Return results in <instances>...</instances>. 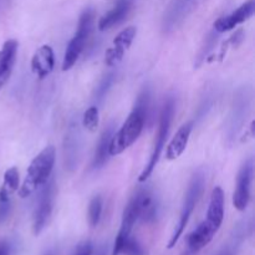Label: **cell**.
Listing matches in <instances>:
<instances>
[{"instance_id":"3957f363","label":"cell","mask_w":255,"mask_h":255,"mask_svg":"<svg viewBox=\"0 0 255 255\" xmlns=\"http://www.w3.org/2000/svg\"><path fill=\"white\" fill-rule=\"evenodd\" d=\"M173 115H174V100L168 99L166 102H164L163 107H162L161 116H159L158 132H157L156 141H154V146H153V149H152L149 161L138 177V182H141V183L142 182H146L147 179L149 178V176L153 173L154 168H156L157 163H158L159 157H161L162 151H163V147L164 144H166L167 137H168Z\"/></svg>"},{"instance_id":"6da1fadb","label":"cell","mask_w":255,"mask_h":255,"mask_svg":"<svg viewBox=\"0 0 255 255\" xmlns=\"http://www.w3.org/2000/svg\"><path fill=\"white\" fill-rule=\"evenodd\" d=\"M55 157H56L55 147L47 146L32 159L27 168L26 177L19 189V196L21 198L31 196L37 188L49 182L55 164Z\"/></svg>"},{"instance_id":"e0dca14e","label":"cell","mask_w":255,"mask_h":255,"mask_svg":"<svg viewBox=\"0 0 255 255\" xmlns=\"http://www.w3.org/2000/svg\"><path fill=\"white\" fill-rule=\"evenodd\" d=\"M19 171L16 167H10L4 173V182L0 188V201H10V196L19 188Z\"/></svg>"},{"instance_id":"ac0fdd59","label":"cell","mask_w":255,"mask_h":255,"mask_svg":"<svg viewBox=\"0 0 255 255\" xmlns=\"http://www.w3.org/2000/svg\"><path fill=\"white\" fill-rule=\"evenodd\" d=\"M144 255L143 248L141 244L137 242V239L132 238L131 236L126 238L125 241L120 242V243L114 244V249H112L111 255Z\"/></svg>"},{"instance_id":"5b68a950","label":"cell","mask_w":255,"mask_h":255,"mask_svg":"<svg viewBox=\"0 0 255 255\" xmlns=\"http://www.w3.org/2000/svg\"><path fill=\"white\" fill-rule=\"evenodd\" d=\"M144 122H146V119L141 114L132 110V112L127 117L125 124L122 125L120 131L117 133L112 134L109 147L110 156L121 154L129 146H132L138 139V137L141 136Z\"/></svg>"},{"instance_id":"9c48e42d","label":"cell","mask_w":255,"mask_h":255,"mask_svg":"<svg viewBox=\"0 0 255 255\" xmlns=\"http://www.w3.org/2000/svg\"><path fill=\"white\" fill-rule=\"evenodd\" d=\"M137 29L134 26H128L126 29L122 30L114 40V44L106 51V57H105V62L109 66H116L122 59L126 52V50L131 46L132 41L136 37Z\"/></svg>"},{"instance_id":"7402d4cb","label":"cell","mask_w":255,"mask_h":255,"mask_svg":"<svg viewBox=\"0 0 255 255\" xmlns=\"http://www.w3.org/2000/svg\"><path fill=\"white\" fill-rule=\"evenodd\" d=\"M114 81H115L114 74H109L104 80H102L101 84H100V86L97 87V90H96V99L97 100L104 99V96L107 94V91H109V89L111 87V85L114 84Z\"/></svg>"},{"instance_id":"44dd1931","label":"cell","mask_w":255,"mask_h":255,"mask_svg":"<svg viewBox=\"0 0 255 255\" xmlns=\"http://www.w3.org/2000/svg\"><path fill=\"white\" fill-rule=\"evenodd\" d=\"M99 109L96 106H91L86 110V112L84 114V119H82V125L87 131H96L97 127H99Z\"/></svg>"},{"instance_id":"cb8c5ba5","label":"cell","mask_w":255,"mask_h":255,"mask_svg":"<svg viewBox=\"0 0 255 255\" xmlns=\"http://www.w3.org/2000/svg\"><path fill=\"white\" fill-rule=\"evenodd\" d=\"M74 255H94V247H92L91 242L86 241L80 243L76 247Z\"/></svg>"},{"instance_id":"ffe728a7","label":"cell","mask_w":255,"mask_h":255,"mask_svg":"<svg viewBox=\"0 0 255 255\" xmlns=\"http://www.w3.org/2000/svg\"><path fill=\"white\" fill-rule=\"evenodd\" d=\"M149 104H151V91H149L148 87H144V89L139 92L138 97H137L133 111H137L138 114H141L144 119H147Z\"/></svg>"},{"instance_id":"9a60e30c","label":"cell","mask_w":255,"mask_h":255,"mask_svg":"<svg viewBox=\"0 0 255 255\" xmlns=\"http://www.w3.org/2000/svg\"><path fill=\"white\" fill-rule=\"evenodd\" d=\"M131 0H119L116 5L99 20L100 31H106V30L114 27L115 25H119L120 22L124 21L128 12L131 11Z\"/></svg>"},{"instance_id":"30bf717a","label":"cell","mask_w":255,"mask_h":255,"mask_svg":"<svg viewBox=\"0 0 255 255\" xmlns=\"http://www.w3.org/2000/svg\"><path fill=\"white\" fill-rule=\"evenodd\" d=\"M134 202L138 209V219L144 223H151L156 221L158 216V201L149 188H139L133 196Z\"/></svg>"},{"instance_id":"8fae6325","label":"cell","mask_w":255,"mask_h":255,"mask_svg":"<svg viewBox=\"0 0 255 255\" xmlns=\"http://www.w3.org/2000/svg\"><path fill=\"white\" fill-rule=\"evenodd\" d=\"M17 47H19V42L14 39H9L2 44L0 49V91L11 76L15 61H16Z\"/></svg>"},{"instance_id":"d4e9b609","label":"cell","mask_w":255,"mask_h":255,"mask_svg":"<svg viewBox=\"0 0 255 255\" xmlns=\"http://www.w3.org/2000/svg\"><path fill=\"white\" fill-rule=\"evenodd\" d=\"M10 201H0V223L5 221L9 216Z\"/></svg>"},{"instance_id":"ba28073f","label":"cell","mask_w":255,"mask_h":255,"mask_svg":"<svg viewBox=\"0 0 255 255\" xmlns=\"http://www.w3.org/2000/svg\"><path fill=\"white\" fill-rule=\"evenodd\" d=\"M254 11L255 1L254 0H248L243 5H241L238 9L234 10L232 14L226 15V16H222L218 20H216L213 24L214 30L217 32H227L229 30H233L234 27H237L238 25L243 24L247 20L251 19L253 16Z\"/></svg>"},{"instance_id":"f546056e","label":"cell","mask_w":255,"mask_h":255,"mask_svg":"<svg viewBox=\"0 0 255 255\" xmlns=\"http://www.w3.org/2000/svg\"><path fill=\"white\" fill-rule=\"evenodd\" d=\"M49 255H50V254H49Z\"/></svg>"},{"instance_id":"484cf974","label":"cell","mask_w":255,"mask_h":255,"mask_svg":"<svg viewBox=\"0 0 255 255\" xmlns=\"http://www.w3.org/2000/svg\"><path fill=\"white\" fill-rule=\"evenodd\" d=\"M10 254V247L9 244L5 242H0V255H9Z\"/></svg>"},{"instance_id":"52a82bcc","label":"cell","mask_w":255,"mask_h":255,"mask_svg":"<svg viewBox=\"0 0 255 255\" xmlns=\"http://www.w3.org/2000/svg\"><path fill=\"white\" fill-rule=\"evenodd\" d=\"M253 179V161L248 159L239 169L236 191L233 194V206L238 211H246L251 201V187Z\"/></svg>"},{"instance_id":"4fadbf2b","label":"cell","mask_w":255,"mask_h":255,"mask_svg":"<svg viewBox=\"0 0 255 255\" xmlns=\"http://www.w3.org/2000/svg\"><path fill=\"white\" fill-rule=\"evenodd\" d=\"M224 219V192L221 187H216L212 191L211 202H209L207 219L203 221L209 228L218 232Z\"/></svg>"},{"instance_id":"5bb4252c","label":"cell","mask_w":255,"mask_h":255,"mask_svg":"<svg viewBox=\"0 0 255 255\" xmlns=\"http://www.w3.org/2000/svg\"><path fill=\"white\" fill-rule=\"evenodd\" d=\"M192 129H193V122L192 121L187 122V124L182 125L179 127L178 131L176 132V134H174L166 149V158L168 161H174L186 151Z\"/></svg>"},{"instance_id":"2e32d148","label":"cell","mask_w":255,"mask_h":255,"mask_svg":"<svg viewBox=\"0 0 255 255\" xmlns=\"http://www.w3.org/2000/svg\"><path fill=\"white\" fill-rule=\"evenodd\" d=\"M112 134H114V126L110 125V126H107L106 128H105V131L102 132L101 134V138H100L99 141V146H97L96 152H95L94 161H92V168H101L102 166H105L107 159H109V147Z\"/></svg>"},{"instance_id":"603a6c76","label":"cell","mask_w":255,"mask_h":255,"mask_svg":"<svg viewBox=\"0 0 255 255\" xmlns=\"http://www.w3.org/2000/svg\"><path fill=\"white\" fill-rule=\"evenodd\" d=\"M194 0H178L177 4L174 5V7H172L171 10V16L168 17V24H174V19L176 16H178L179 14H183L186 6H188L189 4H192Z\"/></svg>"},{"instance_id":"f1b7e54d","label":"cell","mask_w":255,"mask_h":255,"mask_svg":"<svg viewBox=\"0 0 255 255\" xmlns=\"http://www.w3.org/2000/svg\"><path fill=\"white\" fill-rule=\"evenodd\" d=\"M0 1H1V0H0Z\"/></svg>"},{"instance_id":"8992f818","label":"cell","mask_w":255,"mask_h":255,"mask_svg":"<svg viewBox=\"0 0 255 255\" xmlns=\"http://www.w3.org/2000/svg\"><path fill=\"white\" fill-rule=\"evenodd\" d=\"M49 183L46 182L44 184V189L40 194L39 202L34 212L32 232L35 236H39L41 233L51 216L52 204H54V181L52 179H49Z\"/></svg>"},{"instance_id":"83f0119b","label":"cell","mask_w":255,"mask_h":255,"mask_svg":"<svg viewBox=\"0 0 255 255\" xmlns=\"http://www.w3.org/2000/svg\"><path fill=\"white\" fill-rule=\"evenodd\" d=\"M217 255H232V254L229 253L228 251H222L221 253H218V254H217Z\"/></svg>"},{"instance_id":"d6986e66","label":"cell","mask_w":255,"mask_h":255,"mask_svg":"<svg viewBox=\"0 0 255 255\" xmlns=\"http://www.w3.org/2000/svg\"><path fill=\"white\" fill-rule=\"evenodd\" d=\"M102 206H104V203H102V198L100 196L94 197L89 204V222L90 226L94 227V228L99 224L100 219H101Z\"/></svg>"},{"instance_id":"4316f807","label":"cell","mask_w":255,"mask_h":255,"mask_svg":"<svg viewBox=\"0 0 255 255\" xmlns=\"http://www.w3.org/2000/svg\"><path fill=\"white\" fill-rule=\"evenodd\" d=\"M96 255H107V254H106V251H105L104 248H101L99 252H97Z\"/></svg>"},{"instance_id":"277c9868","label":"cell","mask_w":255,"mask_h":255,"mask_svg":"<svg viewBox=\"0 0 255 255\" xmlns=\"http://www.w3.org/2000/svg\"><path fill=\"white\" fill-rule=\"evenodd\" d=\"M95 22V12L92 9H86L81 14L79 20V25H77L76 34L74 35L71 40H70L67 49L64 55V61H62V71H69L79 57L81 56L82 51L85 49V44H86L87 39L91 35L92 29H94Z\"/></svg>"},{"instance_id":"7a4b0ae2","label":"cell","mask_w":255,"mask_h":255,"mask_svg":"<svg viewBox=\"0 0 255 255\" xmlns=\"http://www.w3.org/2000/svg\"><path fill=\"white\" fill-rule=\"evenodd\" d=\"M204 174L203 172L198 171L193 174L191 182H189L188 189H187L186 197H184L183 207H182L181 216H179V221L177 223L176 228H174L173 234H172L171 239H169L167 248L172 249L179 241L181 236L183 234L184 229H186L187 224H188L189 218H191L192 213H193L194 208H196L197 203H198L199 198H201L202 193L204 189Z\"/></svg>"},{"instance_id":"7c38bea8","label":"cell","mask_w":255,"mask_h":255,"mask_svg":"<svg viewBox=\"0 0 255 255\" xmlns=\"http://www.w3.org/2000/svg\"><path fill=\"white\" fill-rule=\"evenodd\" d=\"M55 66L54 50L50 45H42L34 52L31 59V70L39 79H45L52 72Z\"/></svg>"}]
</instances>
